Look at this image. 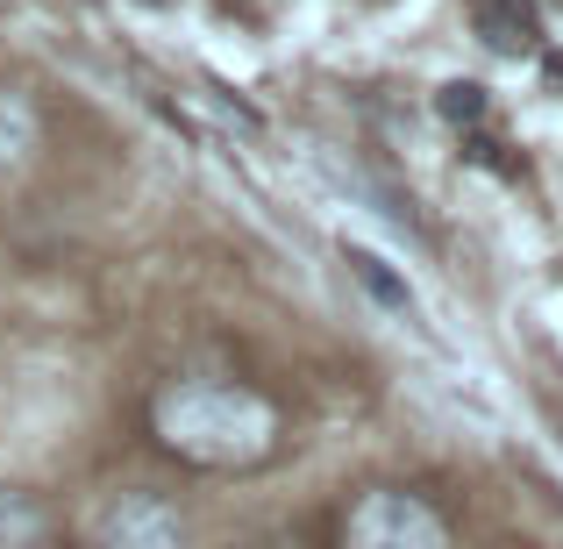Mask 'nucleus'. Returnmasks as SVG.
Listing matches in <instances>:
<instances>
[{
	"label": "nucleus",
	"mask_w": 563,
	"mask_h": 549,
	"mask_svg": "<svg viewBox=\"0 0 563 549\" xmlns=\"http://www.w3.org/2000/svg\"><path fill=\"white\" fill-rule=\"evenodd\" d=\"M151 436L192 471H257L278 450L286 421L243 378H172L151 399Z\"/></svg>",
	"instance_id": "f257e3e1"
},
{
	"label": "nucleus",
	"mask_w": 563,
	"mask_h": 549,
	"mask_svg": "<svg viewBox=\"0 0 563 549\" xmlns=\"http://www.w3.org/2000/svg\"><path fill=\"white\" fill-rule=\"evenodd\" d=\"M343 549H450V521L428 493L364 485L343 514Z\"/></svg>",
	"instance_id": "f03ea898"
},
{
	"label": "nucleus",
	"mask_w": 563,
	"mask_h": 549,
	"mask_svg": "<svg viewBox=\"0 0 563 549\" xmlns=\"http://www.w3.org/2000/svg\"><path fill=\"white\" fill-rule=\"evenodd\" d=\"M186 542H192V521L172 493L129 485V493L93 507V549H186Z\"/></svg>",
	"instance_id": "7ed1b4c3"
},
{
	"label": "nucleus",
	"mask_w": 563,
	"mask_h": 549,
	"mask_svg": "<svg viewBox=\"0 0 563 549\" xmlns=\"http://www.w3.org/2000/svg\"><path fill=\"white\" fill-rule=\"evenodd\" d=\"M43 151V108L29 86H0V186L22 179L29 157Z\"/></svg>",
	"instance_id": "20e7f679"
},
{
	"label": "nucleus",
	"mask_w": 563,
	"mask_h": 549,
	"mask_svg": "<svg viewBox=\"0 0 563 549\" xmlns=\"http://www.w3.org/2000/svg\"><path fill=\"white\" fill-rule=\"evenodd\" d=\"M478 43L499 51V57H528L542 43L536 0H478Z\"/></svg>",
	"instance_id": "39448f33"
},
{
	"label": "nucleus",
	"mask_w": 563,
	"mask_h": 549,
	"mask_svg": "<svg viewBox=\"0 0 563 549\" xmlns=\"http://www.w3.org/2000/svg\"><path fill=\"white\" fill-rule=\"evenodd\" d=\"M43 536H51L43 499L22 493V485H0V549H36Z\"/></svg>",
	"instance_id": "423d86ee"
},
{
	"label": "nucleus",
	"mask_w": 563,
	"mask_h": 549,
	"mask_svg": "<svg viewBox=\"0 0 563 549\" xmlns=\"http://www.w3.org/2000/svg\"><path fill=\"white\" fill-rule=\"evenodd\" d=\"M343 264H350V272L364 278V293H372V300H385V307H393V315H413V293L399 286L393 272H385V264L372 257V250H343Z\"/></svg>",
	"instance_id": "0eeeda50"
},
{
	"label": "nucleus",
	"mask_w": 563,
	"mask_h": 549,
	"mask_svg": "<svg viewBox=\"0 0 563 549\" xmlns=\"http://www.w3.org/2000/svg\"><path fill=\"white\" fill-rule=\"evenodd\" d=\"M435 108L450 114V122H478V114H485V86H471V79H450V86L435 94Z\"/></svg>",
	"instance_id": "6e6552de"
}]
</instances>
